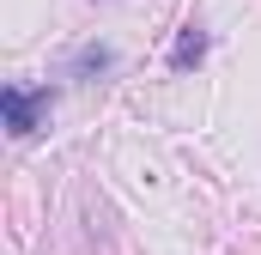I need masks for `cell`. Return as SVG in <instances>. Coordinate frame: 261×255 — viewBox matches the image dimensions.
I'll use <instances>...</instances> for the list:
<instances>
[{
	"mask_svg": "<svg viewBox=\"0 0 261 255\" xmlns=\"http://www.w3.org/2000/svg\"><path fill=\"white\" fill-rule=\"evenodd\" d=\"M200 55H206V37H200L195 24H189V31H182V37H176V67H195Z\"/></svg>",
	"mask_w": 261,
	"mask_h": 255,
	"instance_id": "obj_2",
	"label": "cell"
},
{
	"mask_svg": "<svg viewBox=\"0 0 261 255\" xmlns=\"http://www.w3.org/2000/svg\"><path fill=\"white\" fill-rule=\"evenodd\" d=\"M43 122H49V91H24V85H12V91H6V128L24 140V134H37Z\"/></svg>",
	"mask_w": 261,
	"mask_h": 255,
	"instance_id": "obj_1",
	"label": "cell"
}]
</instances>
